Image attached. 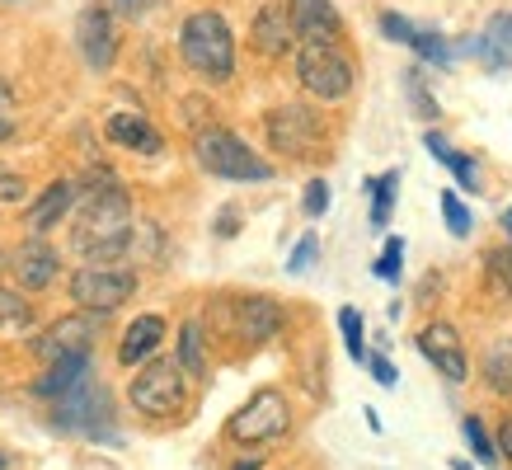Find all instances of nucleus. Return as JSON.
Instances as JSON below:
<instances>
[{
	"label": "nucleus",
	"instance_id": "f257e3e1",
	"mask_svg": "<svg viewBox=\"0 0 512 470\" xmlns=\"http://www.w3.org/2000/svg\"><path fill=\"white\" fill-rule=\"evenodd\" d=\"M80 212H76V250L90 264H109L132 245V198L113 174H90V184L76 188Z\"/></svg>",
	"mask_w": 512,
	"mask_h": 470
},
{
	"label": "nucleus",
	"instance_id": "f03ea898",
	"mask_svg": "<svg viewBox=\"0 0 512 470\" xmlns=\"http://www.w3.org/2000/svg\"><path fill=\"white\" fill-rule=\"evenodd\" d=\"M179 52H184V62L207 80L235 76V38H231V24H226L217 10H198V15L184 19Z\"/></svg>",
	"mask_w": 512,
	"mask_h": 470
},
{
	"label": "nucleus",
	"instance_id": "7ed1b4c3",
	"mask_svg": "<svg viewBox=\"0 0 512 470\" xmlns=\"http://www.w3.org/2000/svg\"><path fill=\"white\" fill-rule=\"evenodd\" d=\"M193 156H198L202 170L217 174V179H235V184H264V179H273V165L254 156L245 141L235 137V132H226V127H207V132H198Z\"/></svg>",
	"mask_w": 512,
	"mask_h": 470
},
{
	"label": "nucleus",
	"instance_id": "20e7f679",
	"mask_svg": "<svg viewBox=\"0 0 512 470\" xmlns=\"http://www.w3.org/2000/svg\"><path fill=\"white\" fill-rule=\"evenodd\" d=\"M132 409L146 414V419H174L179 409L188 405V381L184 367L170 358H151L141 362V372L132 376Z\"/></svg>",
	"mask_w": 512,
	"mask_h": 470
},
{
	"label": "nucleus",
	"instance_id": "39448f33",
	"mask_svg": "<svg viewBox=\"0 0 512 470\" xmlns=\"http://www.w3.org/2000/svg\"><path fill=\"white\" fill-rule=\"evenodd\" d=\"M296 80L306 85V94L325 99V104H339L353 90V66L334 43H306L296 47Z\"/></svg>",
	"mask_w": 512,
	"mask_h": 470
},
{
	"label": "nucleus",
	"instance_id": "423d86ee",
	"mask_svg": "<svg viewBox=\"0 0 512 470\" xmlns=\"http://www.w3.org/2000/svg\"><path fill=\"white\" fill-rule=\"evenodd\" d=\"M132 297H137V273H127V268L85 264L80 273H71V301L90 315H109Z\"/></svg>",
	"mask_w": 512,
	"mask_h": 470
},
{
	"label": "nucleus",
	"instance_id": "0eeeda50",
	"mask_svg": "<svg viewBox=\"0 0 512 470\" xmlns=\"http://www.w3.org/2000/svg\"><path fill=\"white\" fill-rule=\"evenodd\" d=\"M57 428H71V433H85V438H113V409H109V391L99 386V381H76L71 391L57 400V414H52Z\"/></svg>",
	"mask_w": 512,
	"mask_h": 470
},
{
	"label": "nucleus",
	"instance_id": "6e6552de",
	"mask_svg": "<svg viewBox=\"0 0 512 470\" xmlns=\"http://www.w3.org/2000/svg\"><path fill=\"white\" fill-rule=\"evenodd\" d=\"M287 428H292V409H287L282 391H259L254 400H245V405L235 409L231 423H226V433H231L235 442H245V447L278 442Z\"/></svg>",
	"mask_w": 512,
	"mask_h": 470
},
{
	"label": "nucleus",
	"instance_id": "1a4fd4ad",
	"mask_svg": "<svg viewBox=\"0 0 512 470\" xmlns=\"http://www.w3.org/2000/svg\"><path fill=\"white\" fill-rule=\"evenodd\" d=\"M264 132H268V146L287 160H306L320 151L325 141V127H320V113H311L306 104H282L264 118Z\"/></svg>",
	"mask_w": 512,
	"mask_h": 470
},
{
	"label": "nucleus",
	"instance_id": "9d476101",
	"mask_svg": "<svg viewBox=\"0 0 512 470\" xmlns=\"http://www.w3.org/2000/svg\"><path fill=\"white\" fill-rule=\"evenodd\" d=\"M94 348V315H62L57 325H47L33 339V353L43 362H62V358H85Z\"/></svg>",
	"mask_w": 512,
	"mask_h": 470
},
{
	"label": "nucleus",
	"instance_id": "9b49d317",
	"mask_svg": "<svg viewBox=\"0 0 512 470\" xmlns=\"http://www.w3.org/2000/svg\"><path fill=\"white\" fill-rule=\"evenodd\" d=\"M419 353L428 362H433L437 372L447 376V381H466V344H461V334H456V325H447V320H433V325L419 329Z\"/></svg>",
	"mask_w": 512,
	"mask_h": 470
},
{
	"label": "nucleus",
	"instance_id": "f8f14e48",
	"mask_svg": "<svg viewBox=\"0 0 512 470\" xmlns=\"http://www.w3.org/2000/svg\"><path fill=\"white\" fill-rule=\"evenodd\" d=\"M287 19L301 43H339L343 38V19L334 0H287Z\"/></svg>",
	"mask_w": 512,
	"mask_h": 470
},
{
	"label": "nucleus",
	"instance_id": "ddd939ff",
	"mask_svg": "<svg viewBox=\"0 0 512 470\" xmlns=\"http://www.w3.org/2000/svg\"><path fill=\"white\" fill-rule=\"evenodd\" d=\"M76 38H80V57H85L94 71H109L113 57H118V24H113V15L104 5H94V10L80 15Z\"/></svg>",
	"mask_w": 512,
	"mask_h": 470
},
{
	"label": "nucleus",
	"instance_id": "4468645a",
	"mask_svg": "<svg viewBox=\"0 0 512 470\" xmlns=\"http://www.w3.org/2000/svg\"><path fill=\"white\" fill-rule=\"evenodd\" d=\"M249 43H254L259 57H282V52H292L296 33H292V19H287V5H278V0L259 5L254 29H249Z\"/></svg>",
	"mask_w": 512,
	"mask_h": 470
},
{
	"label": "nucleus",
	"instance_id": "2eb2a0df",
	"mask_svg": "<svg viewBox=\"0 0 512 470\" xmlns=\"http://www.w3.org/2000/svg\"><path fill=\"white\" fill-rule=\"evenodd\" d=\"M62 273V259H57V250L47 245V240H24L15 250V278L19 287H29V292H43V287H52V278Z\"/></svg>",
	"mask_w": 512,
	"mask_h": 470
},
{
	"label": "nucleus",
	"instance_id": "dca6fc26",
	"mask_svg": "<svg viewBox=\"0 0 512 470\" xmlns=\"http://www.w3.org/2000/svg\"><path fill=\"white\" fill-rule=\"evenodd\" d=\"M282 325V306L273 297H245L235 306V329L245 344H268Z\"/></svg>",
	"mask_w": 512,
	"mask_h": 470
},
{
	"label": "nucleus",
	"instance_id": "f3484780",
	"mask_svg": "<svg viewBox=\"0 0 512 470\" xmlns=\"http://www.w3.org/2000/svg\"><path fill=\"white\" fill-rule=\"evenodd\" d=\"M165 344V320L160 315H137L123 334V348H118V362L123 367H141V362L156 358V348Z\"/></svg>",
	"mask_w": 512,
	"mask_h": 470
},
{
	"label": "nucleus",
	"instance_id": "a211bd4d",
	"mask_svg": "<svg viewBox=\"0 0 512 470\" xmlns=\"http://www.w3.org/2000/svg\"><path fill=\"white\" fill-rule=\"evenodd\" d=\"M104 132H109L113 146H127V151H141V156H160L165 151V141H160V132L141 113H113L109 123H104Z\"/></svg>",
	"mask_w": 512,
	"mask_h": 470
},
{
	"label": "nucleus",
	"instance_id": "6ab92c4d",
	"mask_svg": "<svg viewBox=\"0 0 512 470\" xmlns=\"http://www.w3.org/2000/svg\"><path fill=\"white\" fill-rule=\"evenodd\" d=\"M76 207V184L71 179H57V184L43 188V198L29 207V231H52L57 221Z\"/></svg>",
	"mask_w": 512,
	"mask_h": 470
},
{
	"label": "nucleus",
	"instance_id": "aec40b11",
	"mask_svg": "<svg viewBox=\"0 0 512 470\" xmlns=\"http://www.w3.org/2000/svg\"><path fill=\"white\" fill-rule=\"evenodd\" d=\"M90 376V353L85 358H62V362H47V372L33 381V395L38 400H62L76 381H85Z\"/></svg>",
	"mask_w": 512,
	"mask_h": 470
},
{
	"label": "nucleus",
	"instance_id": "412c9836",
	"mask_svg": "<svg viewBox=\"0 0 512 470\" xmlns=\"http://www.w3.org/2000/svg\"><path fill=\"white\" fill-rule=\"evenodd\" d=\"M475 52H480L494 71L512 66V15H494V19H489V29L475 38Z\"/></svg>",
	"mask_w": 512,
	"mask_h": 470
},
{
	"label": "nucleus",
	"instance_id": "4be33fe9",
	"mask_svg": "<svg viewBox=\"0 0 512 470\" xmlns=\"http://www.w3.org/2000/svg\"><path fill=\"white\" fill-rule=\"evenodd\" d=\"M423 146H428V151H433V156L442 160V165H447L451 174H456V184H461V188H470V193L480 188V174H475V160H470V156H461L456 146H447V137H442V132H423Z\"/></svg>",
	"mask_w": 512,
	"mask_h": 470
},
{
	"label": "nucleus",
	"instance_id": "5701e85b",
	"mask_svg": "<svg viewBox=\"0 0 512 470\" xmlns=\"http://www.w3.org/2000/svg\"><path fill=\"white\" fill-rule=\"evenodd\" d=\"M484 381H489V391H512V339L489 348V358H484Z\"/></svg>",
	"mask_w": 512,
	"mask_h": 470
},
{
	"label": "nucleus",
	"instance_id": "b1692460",
	"mask_svg": "<svg viewBox=\"0 0 512 470\" xmlns=\"http://www.w3.org/2000/svg\"><path fill=\"white\" fill-rule=\"evenodd\" d=\"M179 367L193 376L207 372V353H202V325L198 320H188L184 329H179Z\"/></svg>",
	"mask_w": 512,
	"mask_h": 470
},
{
	"label": "nucleus",
	"instance_id": "393cba45",
	"mask_svg": "<svg viewBox=\"0 0 512 470\" xmlns=\"http://www.w3.org/2000/svg\"><path fill=\"white\" fill-rule=\"evenodd\" d=\"M33 325V306L19 292H5L0 287V334H19V329Z\"/></svg>",
	"mask_w": 512,
	"mask_h": 470
},
{
	"label": "nucleus",
	"instance_id": "a878e982",
	"mask_svg": "<svg viewBox=\"0 0 512 470\" xmlns=\"http://www.w3.org/2000/svg\"><path fill=\"white\" fill-rule=\"evenodd\" d=\"M484 273H489V292L494 297H512V250L484 254Z\"/></svg>",
	"mask_w": 512,
	"mask_h": 470
},
{
	"label": "nucleus",
	"instance_id": "bb28decb",
	"mask_svg": "<svg viewBox=\"0 0 512 470\" xmlns=\"http://www.w3.org/2000/svg\"><path fill=\"white\" fill-rule=\"evenodd\" d=\"M395 188H400V170L372 179V198H376V203H372V226H386L390 203H395Z\"/></svg>",
	"mask_w": 512,
	"mask_h": 470
},
{
	"label": "nucleus",
	"instance_id": "cd10ccee",
	"mask_svg": "<svg viewBox=\"0 0 512 470\" xmlns=\"http://www.w3.org/2000/svg\"><path fill=\"white\" fill-rule=\"evenodd\" d=\"M442 217H447V231L451 235H470V207L461 203V193H456V188H447V193H442Z\"/></svg>",
	"mask_w": 512,
	"mask_h": 470
},
{
	"label": "nucleus",
	"instance_id": "c85d7f7f",
	"mask_svg": "<svg viewBox=\"0 0 512 470\" xmlns=\"http://www.w3.org/2000/svg\"><path fill=\"white\" fill-rule=\"evenodd\" d=\"M339 329H343V344H348V353H353L357 362L367 358V348H362V315H357L353 306H343V311H339Z\"/></svg>",
	"mask_w": 512,
	"mask_h": 470
},
{
	"label": "nucleus",
	"instance_id": "c756f323",
	"mask_svg": "<svg viewBox=\"0 0 512 470\" xmlns=\"http://www.w3.org/2000/svg\"><path fill=\"white\" fill-rule=\"evenodd\" d=\"M400 264H404V240H400V235H390V240H386V254L376 259L372 273L381 282H395V278H400Z\"/></svg>",
	"mask_w": 512,
	"mask_h": 470
},
{
	"label": "nucleus",
	"instance_id": "7c9ffc66",
	"mask_svg": "<svg viewBox=\"0 0 512 470\" xmlns=\"http://www.w3.org/2000/svg\"><path fill=\"white\" fill-rule=\"evenodd\" d=\"M409 47L419 52V57H428V62H437V66H447L451 62V47L437 38V33H423V29H414V38H409Z\"/></svg>",
	"mask_w": 512,
	"mask_h": 470
},
{
	"label": "nucleus",
	"instance_id": "2f4dec72",
	"mask_svg": "<svg viewBox=\"0 0 512 470\" xmlns=\"http://www.w3.org/2000/svg\"><path fill=\"white\" fill-rule=\"evenodd\" d=\"M461 433H466L470 452L480 456L484 466H498V452H494V442H489V433H484V423H480V419H466V428H461Z\"/></svg>",
	"mask_w": 512,
	"mask_h": 470
},
{
	"label": "nucleus",
	"instance_id": "473e14b6",
	"mask_svg": "<svg viewBox=\"0 0 512 470\" xmlns=\"http://www.w3.org/2000/svg\"><path fill=\"white\" fill-rule=\"evenodd\" d=\"M325 212H329V184L315 179V184H306V217H325Z\"/></svg>",
	"mask_w": 512,
	"mask_h": 470
},
{
	"label": "nucleus",
	"instance_id": "72a5a7b5",
	"mask_svg": "<svg viewBox=\"0 0 512 470\" xmlns=\"http://www.w3.org/2000/svg\"><path fill=\"white\" fill-rule=\"evenodd\" d=\"M381 33L409 47V38H414V24H409V19H400V15H381Z\"/></svg>",
	"mask_w": 512,
	"mask_h": 470
},
{
	"label": "nucleus",
	"instance_id": "f704fd0d",
	"mask_svg": "<svg viewBox=\"0 0 512 470\" xmlns=\"http://www.w3.org/2000/svg\"><path fill=\"white\" fill-rule=\"evenodd\" d=\"M315 250H320V245H315V235H306V240L292 250V259H287V273H301V268L315 259Z\"/></svg>",
	"mask_w": 512,
	"mask_h": 470
},
{
	"label": "nucleus",
	"instance_id": "c9c22d12",
	"mask_svg": "<svg viewBox=\"0 0 512 470\" xmlns=\"http://www.w3.org/2000/svg\"><path fill=\"white\" fill-rule=\"evenodd\" d=\"M19 198H24V179L0 170V203H19Z\"/></svg>",
	"mask_w": 512,
	"mask_h": 470
},
{
	"label": "nucleus",
	"instance_id": "e433bc0d",
	"mask_svg": "<svg viewBox=\"0 0 512 470\" xmlns=\"http://www.w3.org/2000/svg\"><path fill=\"white\" fill-rule=\"evenodd\" d=\"M372 376L386 386V391H395V381H400V376H395V367H390L386 358H372Z\"/></svg>",
	"mask_w": 512,
	"mask_h": 470
},
{
	"label": "nucleus",
	"instance_id": "4c0bfd02",
	"mask_svg": "<svg viewBox=\"0 0 512 470\" xmlns=\"http://www.w3.org/2000/svg\"><path fill=\"white\" fill-rule=\"evenodd\" d=\"M498 452H503V456L512 461V419L498 423Z\"/></svg>",
	"mask_w": 512,
	"mask_h": 470
},
{
	"label": "nucleus",
	"instance_id": "58836bf2",
	"mask_svg": "<svg viewBox=\"0 0 512 470\" xmlns=\"http://www.w3.org/2000/svg\"><path fill=\"white\" fill-rule=\"evenodd\" d=\"M10 132H15V127H10V123H5V118H0V141L10 137Z\"/></svg>",
	"mask_w": 512,
	"mask_h": 470
},
{
	"label": "nucleus",
	"instance_id": "ea45409f",
	"mask_svg": "<svg viewBox=\"0 0 512 470\" xmlns=\"http://www.w3.org/2000/svg\"><path fill=\"white\" fill-rule=\"evenodd\" d=\"M235 470H259V461H240V466H235Z\"/></svg>",
	"mask_w": 512,
	"mask_h": 470
},
{
	"label": "nucleus",
	"instance_id": "a19ab883",
	"mask_svg": "<svg viewBox=\"0 0 512 470\" xmlns=\"http://www.w3.org/2000/svg\"><path fill=\"white\" fill-rule=\"evenodd\" d=\"M503 226H508V235H512V207H508V217H503Z\"/></svg>",
	"mask_w": 512,
	"mask_h": 470
},
{
	"label": "nucleus",
	"instance_id": "79ce46f5",
	"mask_svg": "<svg viewBox=\"0 0 512 470\" xmlns=\"http://www.w3.org/2000/svg\"><path fill=\"white\" fill-rule=\"evenodd\" d=\"M0 470H5V456H0Z\"/></svg>",
	"mask_w": 512,
	"mask_h": 470
},
{
	"label": "nucleus",
	"instance_id": "37998d69",
	"mask_svg": "<svg viewBox=\"0 0 512 470\" xmlns=\"http://www.w3.org/2000/svg\"><path fill=\"white\" fill-rule=\"evenodd\" d=\"M0 99H5V94H0Z\"/></svg>",
	"mask_w": 512,
	"mask_h": 470
}]
</instances>
